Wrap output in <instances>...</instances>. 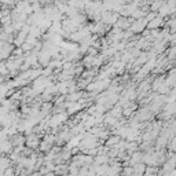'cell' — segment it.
Segmentation results:
<instances>
[{
	"mask_svg": "<svg viewBox=\"0 0 176 176\" xmlns=\"http://www.w3.org/2000/svg\"><path fill=\"white\" fill-rule=\"evenodd\" d=\"M11 165H13L11 158L4 157V156H0V171H3V172H4V169H6V168L11 167Z\"/></svg>",
	"mask_w": 176,
	"mask_h": 176,
	"instance_id": "obj_1",
	"label": "cell"
},
{
	"mask_svg": "<svg viewBox=\"0 0 176 176\" xmlns=\"http://www.w3.org/2000/svg\"><path fill=\"white\" fill-rule=\"evenodd\" d=\"M120 140V138L118 136H113V138H110V139L108 140V146H113V144H116L117 142Z\"/></svg>",
	"mask_w": 176,
	"mask_h": 176,
	"instance_id": "obj_2",
	"label": "cell"
}]
</instances>
